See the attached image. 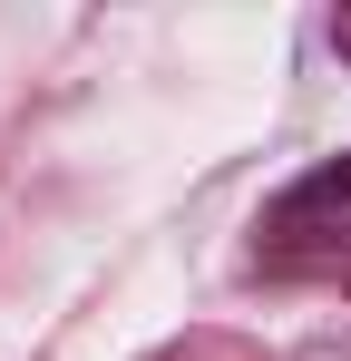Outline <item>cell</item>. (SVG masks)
<instances>
[{"instance_id": "obj_1", "label": "cell", "mask_w": 351, "mask_h": 361, "mask_svg": "<svg viewBox=\"0 0 351 361\" xmlns=\"http://www.w3.org/2000/svg\"><path fill=\"white\" fill-rule=\"evenodd\" d=\"M342 254H351V157H332V166H312L302 185L273 195V215H264V264L302 274V264H342Z\"/></svg>"}, {"instance_id": "obj_2", "label": "cell", "mask_w": 351, "mask_h": 361, "mask_svg": "<svg viewBox=\"0 0 351 361\" xmlns=\"http://www.w3.org/2000/svg\"><path fill=\"white\" fill-rule=\"evenodd\" d=\"M332 49H342V59H351V10H342V20H332Z\"/></svg>"}]
</instances>
